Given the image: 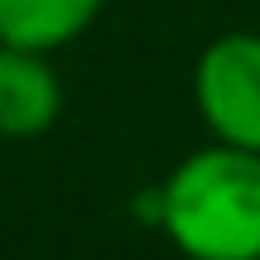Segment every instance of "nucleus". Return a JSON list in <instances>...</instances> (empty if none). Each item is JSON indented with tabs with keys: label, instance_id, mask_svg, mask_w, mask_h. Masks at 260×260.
<instances>
[{
	"label": "nucleus",
	"instance_id": "f257e3e1",
	"mask_svg": "<svg viewBox=\"0 0 260 260\" xmlns=\"http://www.w3.org/2000/svg\"><path fill=\"white\" fill-rule=\"evenodd\" d=\"M149 207L183 260H260V154L251 149L207 140L169 169Z\"/></svg>",
	"mask_w": 260,
	"mask_h": 260
},
{
	"label": "nucleus",
	"instance_id": "f03ea898",
	"mask_svg": "<svg viewBox=\"0 0 260 260\" xmlns=\"http://www.w3.org/2000/svg\"><path fill=\"white\" fill-rule=\"evenodd\" d=\"M193 111L212 145L260 154V34L226 29L193 63Z\"/></svg>",
	"mask_w": 260,
	"mask_h": 260
},
{
	"label": "nucleus",
	"instance_id": "7ed1b4c3",
	"mask_svg": "<svg viewBox=\"0 0 260 260\" xmlns=\"http://www.w3.org/2000/svg\"><path fill=\"white\" fill-rule=\"evenodd\" d=\"M63 116V77L53 58L0 44V140H39Z\"/></svg>",
	"mask_w": 260,
	"mask_h": 260
},
{
	"label": "nucleus",
	"instance_id": "20e7f679",
	"mask_svg": "<svg viewBox=\"0 0 260 260\" xmlns=\"http://www.w3.org/2000/svg\"><path fill=\"white\" fill-rule=\"evenodd\" d=\"M106 0H0V44L53 58L102 19Z\"/></svg>",
	"mask_w": 260,
	"mask_h": 260
}]
</instances>
